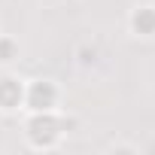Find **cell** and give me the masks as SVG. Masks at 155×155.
Instances as JSON below:
<instances>
[{
  "label": "cell",
  "mask_w": 155,
  "mask_h": 155,
  "mask_svg": "<svg viewBox=\"0 0 155 155\" xmlns=\"http://www.w3.org/2000/svg\"><path fill=\"white\" fill-rule=\"evenodd\" d=\"M49 101H52V91L43 88V85H37V88H34V107H46Z\"/></svg>",
  "instance_id": "cell-1"
},
{
  "label": "cell",
  "mask_w": 155,
  "mask_h": 155,
  "mask_svg": "<svg viewBox=\"0 0 155 155\" xmlns=\"http://www.w3.org/2000/svg\"><path fill=\"white\" fill-rule=\"evenodd\" d=\"M0 97H3V104H12V101L18 97V91H15L12 85H3V88H0Z\"/></svg>",
  "instance_id": "cell-2"
},
{
  "label": "cell",
  "mask_w": 155,
  "mask_h": 155,
  "mask_svg": "<svg viewBox=\"0 0 155 155\" xmlns=\"http://www.w3.org/2000/svg\"><path fill=\"white\" fill-rule=\"evenodd\" d=\"M134 25H137V28H152V25H155V18H152V15H143V18H140V15H137V18H134Z\"/></svg>",
  "instance_id": "cell-3"
}]
</instances>
